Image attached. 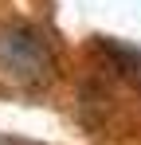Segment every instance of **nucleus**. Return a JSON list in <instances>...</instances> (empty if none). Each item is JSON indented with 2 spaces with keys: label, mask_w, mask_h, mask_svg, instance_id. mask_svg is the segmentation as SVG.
Listing matches in <instances>:
<instances>
[{
  "label": "nucleus",
  "mask_w": 141,
  "mask_h": 145,
  "mask_svg": "<svg viewBox=\"0 0 141 145\" xmlns=\"http://www.w3.org/2000/svg\"><path fill=\"white\" fill-rule=\"evenodd\" d=\"M55 71V51L47 35L35 24H4L0 27V74L20 82V86H39Z\"/></svg>",
  "instance_id": "f257e3e1"
}]
</instances>
